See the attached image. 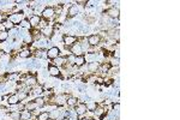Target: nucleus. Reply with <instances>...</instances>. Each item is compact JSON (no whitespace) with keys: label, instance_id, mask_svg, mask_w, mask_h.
<instances>
[{"label":"nucleus","instance_id":"obj_24","mask_svg":"<svg viewBox=\"0 0 180 120\" xmlns=\"http://www.w3.org/2000/svg\"><path fill=\"white\" fill-rule=\"evenodd\" d=\"M34 117H33V113L29 112V110H23L21 112V120H33Z\"/></svg>","mask_w":180,"mask_h":120},{"label":"nucleus","instance_id":"obj_23","mask_svg":"<svg viewBox=\"0 0 180 120\" xmlns=\"http://www.w3.org/2000/svg\"><path fill=\"white\" fill-rule=\"evenodd\" d=\"M36 109H40L37 108V105L35 103V101H26L25 102V110H29V112H34Z\"/></svg>","mask_w":180,"mask_h":120},{"label":"nucleus","instance_id":"obj_18","mask_svg":"<svg viewBox=\"0 0 180 120\" xmlns=\"http://www.w3.org/2000/svg\"><path fill=\"white\" fill-rule=\"evenodd\" d=\"M78 103H79V98H77L76 96L70 95L67 98H66V106H67V107L74 108Z\"/></svg>","mask_w":180,"mask_h":120},{"label":"nucleus","instance_id":"obj_9","mask_svg":"<svg viewBox=\"0 0 180 120\" xmlns=\"http://www.w3.org/2000/svg\"><path fill=\"white\" fill-rule=\"evenodd\" d=\"M29 19V23H30V26H31V29H38V26H40V23H41V16L40 14H33L31 17H29L28 18Z\"/></svg>","mask_w":180,"mask_h":120},{"label":"nucleus","instance_id":"obj_2","mask_svg":"<svg viewBox=\"0 0 180 120\" xmlns=\"http://www.w3.org/2000/svg\"><path fill=\"white\" fill-rule=\"evenodd\" d=\"M76 42H78V37L74 35H71V34H65V35H62V37H61V43H62L64 47L70 48Z\"/></svg>","mask_w":180,"mask_h":120},{"label":"nucleus","instance_id":"obj_1","mask_svg":"<svg viewBox=\"0 0 180 120\" xmlns=\"http://www.w3.org/2000/svg\"><path fill=\"white\" fill-rule=\"evenodd\" d=\"M40 16H41L42 19H45V21H47V22L52 21V19H54V18L57 17L53 6H46V7L42 10V12H41Z\"/></svg>","mask_w":180,"mask_h":120},{"label":"nucleus","instance_id":"obj_34","mask_svg":"<svg viewBox=\"0 0 180 120\" xmlns=\"http://www.w3.org/2000/svg\"><path fill=\"white\" fill-rule=\"evenodd\" d=\"M48 120H53V119H50V118H49V119H48Z\"/></svg>","mask_w":180,"mask_h":120},{"label":"nucleus","instance_id":"obj_22","mask_svg":"<svg viewBox=\"0 0 180 120\" xmlns=\"http://www.w3.org/2000/svg\"><path fill=\"white\" fill-rule=\"evenodd\" d=\"M22 40H23V43L25 46H31V45L34 43V37H33V35H31L29 31L24 35V37Z\"/></svg>","mask_w":180,"mask_h":120},{"label":"nucleus","instance_id":"obj_3","mask_svg":"<svg viewBox=\"0 0 180 120\" xmlns=\"http://www.w3.org/2000/svg\"><path fill=\"white\" fill-rule=\"evenodd\" d=\"M86 40L90 47H98L102 43V36L100 34H91L86 37Z\"/></svg>","mask_w":180,"mask_h":120},{"label":"nucleus","instance_id":"obj_26","mask_svg":"<svg viewBox=\"0 0 180 120\" xmlns=\"http://www.w3.org/2000/svg\"><path fill=\"white\" fill-rule=\"evenodd\" d=\"M1 23L4 24V26H5V30H6V31H10V30H12V29H14V28H16V25L12 23V22H10L7 18H6L5 21H2Z\"/></svg>","mask_w":180,"mask_h":120},{"label":"nucleus","instance_id":"obj_14","mask_svg":"<svg viewBox=\"0 0 180 120\" xmlns=\"http://www.w3.org/2000/svg\"><path fill=\"white\" fill-rule=\"evenodd\" d=\"M86 65V57L85 55H79V57H76L74 62H73V66H76L77 69H82L83 66Z\"/></svg>","mask_w":180,"mask_h":120},{"label":"nucleus","instance_id":"obj_27","mask_svg":"<svg viewBox=\"0 0 180 120\" xmlns=\"http://www.w3.org/2000/svg\"><path fill=\"white\" fill-rule=\"evenodd\" d=\"M19 28H22V29H24V30H30L31 29V26H30V23H29V19L28 18H25V19H23L21 23H19Z\"/></svg>","mask_w":180,"mask_h":120},{"label":"nucleus","instance_id":"obj_33","mask_svg":"<svg viewBox=\"0 0 180 120\" xmlns=\"http://www.w3.org/2000/svg\"><path fill=\"white\" fill-rule=\"evenodd\" d=\"M5 86H6V83H5V82H0V91H1V90H4V89H5Z\"/></svg>","mask_w":180,"mask_h":120},{"label":"nucleus","instance_id":"obj_5","mask_svg":"<svg viewBox=\"0 0 180 120\" xmlns=\"http://www.w3.org/2000/svg\"><path fill=\"white\" fill-rule=\"evenodd\" d=\"M61 55V49L57 46H53V47H49L47 49V59L48 60H54L57 59L58 57Z\"/></svg>","mask_w":180,"mask_h":120},{"label":"nucleus","instance_id":"obj_17","mask_svg":"<svg viewBox=\"0 0 180 120\" xmlns=\"http://www.w3.org/2000/svg\"><path fill=\"white\" fill-rule=\"evenodd\" d=\"M17 55H18V58H21V59H29V58H31L34 54H33V52H31L29 48H26V49L19 50V52L17 53Z\"/></svg>","mask_w":180,"mask_h":120},{"label":"nucleus","instance_id":"obj_13","mask_svg":"<svg viewBox=\"0 0 180 120\" xmlns=\"http://www.w3.org/2000/svg\"><path fill=\"white\" fill-rule=\"evenodd\" d=\"M86 112H88V108H86V103H84V102H79L74 107V113L77 115H85Z\"/></svg>","mask_w":180,"mask_h":120},{"label":"nucleus","instance_id":"obj_6","mask_svg":"<svg viewBox=\"0 0 180 120\" xmlns=\"http://www.w3.org/2000/svg\"><path fill=\"white\" fill-rule=\"evenodd\" d=\"M103 13L107 14L108 17L110 19H113V21H118L120 18V10L117 9V7H109L106 11H103Z\"/></svg>","mask_w":180,"mask_h":120},{"label":"nucleus","instance_id":"obj_15","mask_svg":"<svg viewBox=\"0 0 180 120\" xmlns=\"http://www.w3.org/2000/svg\"><path fill=\"white\" fill-rule=\"evenodd\" d=\"M94 115L96 118H100V119H103L105 117H107V112L105 110V107L103 106H97L96 109L94 110Z\"/></svg>","mask_w":180,"mask_h":120},{"label":"nucleus","instance_id":"obj_21","mask_svg":"<svg viewBox=\"0 0 180 120\" xmlns=\"http://www.w3.org/2000/svg\"><path fill=\"white\" fill-rule=\"evenodd\" d=\"M34 101L37 105V108H43L47 106V101H46V98L43 96H37V97L34 98Z\"/></svg>","mask_w":180,"mask_h":120},{"label":"nucleus","instance_id":"obj_29","mask_svg":"<svg viewBox=\"0 0 180 120\" xmlns=\"http://www.w3.org/2000/svg\"><path fill=\"white\" fill-rule=\"evenodd\" d=\"M9 40V33L7 31H0V43H4Z\"/></svg>","mask_w":180,"mask_h":120},{"label":"nucleus","instance_id":"obj_8","mask_svg":"<svg viewBox=\"0 0 180 120\" xmlns=\"http://www.w3.org/2000/svg\"><path fill=\"white\" fill-rule=\"evenodd\" d=\"M47 71L49 73L50 77H54V78H61V70L58 69L57 66H54L53 64H49L47 67Z\"/></svg>","mask_w":180,"mask_h":120},{"label":"nucleus","instance_id":"obj_32","mask_svg":"<svg viewBox=\"0 0 180 120\" xmlns=\"http://www.w3.org/2000/svg\"><path fill=\"white\" fill-rule=\"evenodd\" d=\"M85 2H86V0H77V1H74V4L78 6V5H84L85 6Z\"/></svg>","mask_w":180,"mask_h":120},{"label":"nucleus","instance_id":"obj_12","mask_svg":"<svg viewBox=\"0 0 180 120\" xmlns=\"http://www.w3.org/2000/svg\"><path fill=\"white\" fill-rule=\"evenodd\" d=\"M21 101H19V98H18V96L16 93H13V94H10V95H7V98H6V103L9 105V106H17L18 103H19Z\"/></svg>","mask_w":180,"mask_h":120},{"label":"nucleus","instance_id":"obj_30","mask_svg":"<svg viewBox=\"0 0 180 120\" xmlns=\"http://www.w3.org/2000/svg\"><path fill=\"white\" fill-rule=\"evenodd\" d=\"M97 4H98V1H96V0H86L85 7H95L97 6Z\"/></svg>","mask_w":180,"mask_h":120},{"label":"nucleus","instance_id":"obj_16","mask_svg":"<svg viewBox=\"0 0 180 120\" xmlns=\"http://www.w3.org/2000/svg\"><path fill=\"white\" fill-rule=\"evenodd\" d=\"M98 67H100V64L96 62V61H91V62H89L86 65V69H88V71L90 72V74H96L98 72Z\"/></svg>","mask_w":180,"mask_h":120},{"label":"nucleus","instance_id":"obj_28","mask_svg":"<svg viewBox=\"0 0 180 120\" xmlns=\"http://www.w3.org/2000/svg\"><path fill=\"white\" fill-rule=\"evenodd\" d=\"M97 106H98V103L96 101H89V102H86V108H88L89 112H94Z\"/></svg>","mask_w":180,"mask_h":120},{"label":"nucleus","instance_id":"obj_31","mask_svg":"<svg viewBox=\"0 0 180 120\" xmlns=\"http://www.w3.org/2000/svg\"><path fill=\"white\" fill-rule=\"evenodd\" d=\"M16 107V109L14 110H18V112H23V110H25V103H23V102H19L17 106H14Z\"/></svg>","mask_w":180,"mask_h":120},{"label":"nucleus","instance_id":"obj_25","mask_svg":"<svg viewBox=\"0 0 180 120\" xmlns=\"http://www.w3.org/2000/svg\"><path fill=\"white\" fill-rule=\"evenodd\" d=\"M53 7H54V12H55V16H57V17H59V16L62 14V11H64V5H62L61 2H58V4H57V5H54Z\"/></svg>","mask_w":180,"mask_h":120},{"label":"nucleus","instance_id":"obj_20","mask_svg":"<svg viewBox=\"0 0 180 120\" xmlns=\"http://www.w3.org/2000/svg\"><path fill=\"white\" fill-rule=\"evenodd\" d=\"M110 65H109V62L108 61H105V62H102V64H100V67H98V72H101L102 74H107L108 72H109V70H110ZM97 72V73H98ZM96 73V74H97Z\"/></svg>","mask_w":180,"mask_h":120},{"label":"nucleus","instance_id":"obj_11","mask_svg":"<svg viewBox=\"0 0 180 120\" xmlns=\"http://www.w3.org/2000/svg\"><path fill=\"white\" fill-rule=\"evenodd\" d=\"M50 64H53L54 66H57L58 69H65L66 66H67V64H66V59H65V57H58L57 59L52 60L50 61Z\"/></svg>","mask_w":180,"mask_h":120},{"label":"nucleus","instance_id":"obj_19","mask_svg":"<svg viewBox=\"0 0 180 120\" xmlns=\"http://www.w3.org/2000/svg\"><path fill=\"white\" fill-rule=\"evenodd\" d=\"M43 91H45V89H43V86H42L41 84H36L35 86L31 88V94L35 95V97H37V96H42Z\"/></svg>","mask_w":180,"mask_h":120},{"label":"nucleus","instance_id":"obj_10","mask_svg":"<svg viewBox=\"0 0 180 120\" xmlns=\"http://www.w3.org/2000/svg\"><path fill=\"white\" fill-rule=\"evenodd\" d=\"M78 13H79V9H78V6H77L76 4H72V5L69 6V9H67V14H66V17H67L69 19H71V18L77 17V16H78Z\"/></svg>","mask_w":180,"mask_h":120},{"label":"nucleus","instance_id":"obj_7","mask_svg":"<svg viewBox=\"0 0 180 120\" xmlns=\"http://www.w3.org/2000/svg\"><path fill=\"white\" fill-rule=\"evenodd\" d=\"M69 52H70L71 54H73L74 57H79V55H85V54H84L83 48H82V46H81V43H79V42H76L74 45H72L71 47L69 48Z\"/></svg>","mask_w":180,"mask_h":120},{"label":"nucleus","instance_id":"obj_4","mask_svg":"<svg viewBox=\"0 0 180 120\" xmlns=\"http://www.w3.org/2000/svg\"><path fill=\"white\" fill-rule=\"evenodd\" d=\"M40 33L42 34V36H43L45 38L50 40V38L54 36V34H55V30H54L53 24H48L47 26H45V28H41V29H40Z\"/></svg>","mask_w":180,"mask_h":120}]
</instances>
